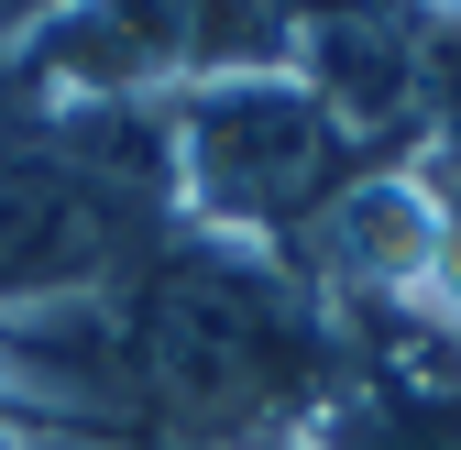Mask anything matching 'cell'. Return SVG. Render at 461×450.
<instances>
[{"label": "cell", "instance_id": "7a4b0ae2", "mask_svg": "<svg viewBox=\"0 0 461 450\" xmlns=\"http://www.w3.org/2000/svg\"><path fill=\"white\" fill-rule=\"evenodd\" d=\"M165 231V110H44L0 88V319L132 286Z\"/></svg>", "mask_w": 461, "mask_h": 450}, {"label": "cell", "instance_id": "6da1fadb", "mask_svg": "<svg viewBox=\"0 0 461 450\" xmlns=\"http://www.w3.org/2000/svg\"><path fill=\"white\" fill-rule=\"evenodd\" d=\"M110 363L122 450H285L340 374V319L285 253L165 231L132 286H110Z\"/></svg>", "mask_w": 461, "mask_h": 450}, {"label": "cell", "instance_id": "3957f363", "mask_svg": "<svg viewBox=\"0 0 461 450\" xmlns=\"http://www.w3.org/2000/svg\"><path fill=\"white\" fill-rule=\"evenodd\" d=\"M308 0H44L0 44V88L44 110H176L297 67Z\"/></svg>", "mask_w": 461, "mask_h": 450}, {"label": "cell", "instance_id": "8992f818", "mask_svg": "<svg viewBox=\"0 0 461 450\" xmlns=\"http://www.w3.org/2000/svg\"><path fill=\"white\" fill-rule=\"evenodd\" d=\"M429 12H461V0H429Z\"/></svg>", "mask_w": 461, "mask_h": 450}, {"label": "cell", "instance_id": "5b68a950", "mask_svg": "<svg viewBox=\"0 0 461 450\" xmlns=\"http://www.w3.org/2000/svg\"><path fill=\"white\" fill-rule=\"evenodd\" d=\"M285 77H297L330 122L352 132V154L407 143V132L429 122V88H439L418 22L384 12V0H308V22H297V67H285Z\"/></svg>", "mask_w": 461, "mask_h": 450}, {"label": "cell", "instance_id": "277c9868", "mask_svg": "<svg viewBox=\"0 0 461 450\" xmlns=\"http://www.w3.org/2000/svg\"><path fill=\"white\" fill-rule=\"evenodd\" d=\"M374 154L297 88V77H230L165 110V187H176V231L297 253V231L363 176Z\"/></svg>", "mask_w": 461, "mask_h": 450}]
</instances>
